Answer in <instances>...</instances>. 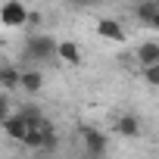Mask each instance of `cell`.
Listing matches in <instances>:
<instances>
[{"label": "cell", "mask_w": 159, "mask_h": 159, "mask_svg": "<svg viewBox=\"0 0 159 159\" xmlns=\"http://www.w3.org/2000/svg\"><path fill=\"white\" fill-rule=\"evenodd\" d=\"M31 10L22 3V0H3L0 3V28L7 31H25Z\"/></svg>", "instance_id": "cell-1"}, {"label": "cell", "mask_w": 159, "mask_h": 159, "mask_svg": "<svg viewBox=\"0 0 159 159\" xmlns=\"http://www.w3.org/2000/svg\"><path fill=\"white\" fill-rule=\"evenodd\" d=\"M112 131H116L119 137H137V134H140V119L125 112V116H119V119H116Z\"/></svg>", "instance_id": "cell-5"}, {"label": "cell", "mask_w": 159, "mask_h": 159, "mask_svg": "<svg viewBox=\"0 0 159 159\" xmlns=\"http://www.w3.org/2000/svg\"><path fill=\"white\" fill-rule=\"evenodd\" d=\"M143 22H147V28H150V31H159V7H147Z\"/></svg>", "instance_id": "cell-9"}, {"label": "cell", "mask_w": 159, "mask_h": 159, "mask_svg": "<svg viewBox=\"0 0 159 159\" xmlns=\"http://www.w3.org/2000/svg\"><path fill=\"white\" fill-rule=\"evenodd\" d=\"M72 3H75L78 10H84V7H91V3H94V0H72Z\"/></svg>", "instance_id": "cell-10"}, {"label": "cell", "mask_w": 159, "mask_h": 159, "mask_svg": "<svg viewBox=\"0 0 159 159\" xmlns=\"http://www.w3.org/2000/svg\"><path fill=\"white\" fill-rule=\"evenodd\" d=\"M19 91L41 94L44 91V72L41 69H19Z\"/></svg>", "instance_id": "cell-4"}, {"label": "cell", "mask_w": 159, "mask_h": 159, "mask_svg": "<svg viewBox=\"0 0 159 159\" xmlns=\"http://www.w3.org/2000/svg\"><path fill=\"white\" fill-rule=\"evenodd\" d=\"M84 143L91 153H106V134L100 131H84Z\"/></svg>", "instance_id": "cell-7"}, {"label": "cell", "mask_w": 159, "mask_h": 159, "mask_svg": "<svg viewBox=\"0 0 159 159\" xmlns=\"http://www.w3.org/2000/svg\"><path fill=\"white\" fill-rule=\"evenodd\" d=\"M53 56H56L59 62H69V66H81V59H84L81 47H78L75 41H69V38H62V41L53 44Z\"/></svg>", "instance_id": "cell-3"}, {"label": "cell", "mask_w": 159, "mask_h": 159, "mask_svg": "<svg viewBox=\"0 0 159 159\" xmlns=\"http://www.w3.org/2000/svg\"><path fill=\"white\" fill-rule=\"evenodd\" d=\"M159 59V41H143L137 47V62L147 66V62H156Z\"/></svg>", "instance_id": "cell-6"}, {"label": "cell", "mask_w": 159, "mask_h": 159, "mask_svg": "<svg viewBox=\"0 0 159 159\" xmlns=\"http://www.w3.org/2000/svg\"><path fill=\"white\" fill-rule=\"evenodd\" d=\"M140 78L150 84V88H159V59L156 62H147V66H140Z\"/></svg>", "instance_id": "cell-8"}, {"label": "cell", "mask_w": 159, "mask_h": 159, "mask_svg": "<svg viewBox=\"0 0 159 159\" xmlns=\"http://www.w3.org/2000/svg\"><path fill=\"white\" fill-rule=\"evenodd\" d=\"M94 31H97V38H103V41H109V44H122V41L128 38L125 25H122L119 19H112V16H103V19H97Z\"/></svg>", "instance_id": "cell-2"}]
</instances>
